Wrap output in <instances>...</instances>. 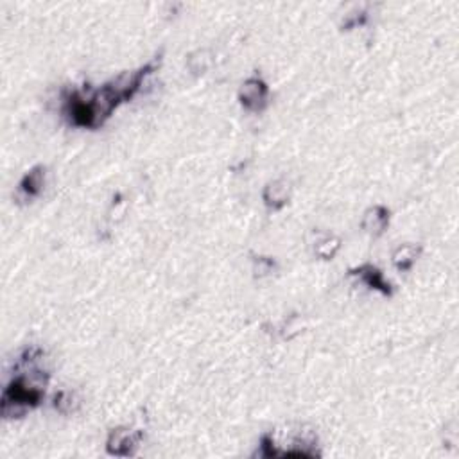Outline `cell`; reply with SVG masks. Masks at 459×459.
I'll return each mask as SVG.
<instances>
[{
    "label": "cell",
    "instance_id": "2",
    "mask_svg": "<svg viewBox=\"0 0 459 459\" xmlns=\"http://www.w3.org/2000/svg\"><path fill=\"white\" fill-rule=\"evenodd\" d=\"M239 100L250 111H262L269 103V88L260 78H248L239 88Z\"/></svg>",
    "mask_w": 459,
    "mask_h": 459
},
{
    "label": "cell",
    "instance_id": "11",
    "mask_svg": "<svg viewBox=\"0 0 459 459\" xmlns=\"http://www.w3.org/2000/svg\"><path fill=\"white\" fill-rule=\"evenodd\" d=\"M79 404H81V402H79L78 395L72 393V391H61V393H58V395L54 396V407L63 414L76 413Z\"/></svg>",
    "mask_w": 459,
    "mask_h": 459
},
{
    "label": "cell",
    "instance_id": "1",
    "mask_svg": "<svg viewBox=\"0 0 459 459\" xmlns=\"http://www.w3.org/2000/svg\"><path fill=\"white\" fill-rule=\"evenodd\" d=\"M28 375H19L4 387L2 393V414L4 418H19L43 398L47 378L38 370L31 368Z\"/></svg>",
    "mask_w": 459,
    "mask_h": 459
},
{
    "label": "cell",
    "instance_id": "5",
    "mask_svg": "<svg viewBox=\"0 0 459 459\" xmlns=\"http://www.w3.org/2000/svg\"><path fill=\"white\" fill-rule=\"evenodd\" d=\"M387 224H389V212L387 209L381 205L370 206L363 215V221H361V226L366 233L373 237H378L386 232Z\"/></svg>",
    "mask_w": 459,
    "mask_h": 459
},
{
    "label": "cell",
    "instance_id": "3",
    "mask_svg": "<svg viewBox=\"0 0 459 459\" xmlns=\"http://www.w3.org/2000/svg\"><path fill=\"white\" fill-rule=\"evenodd\" d=\"M140 440V431H133V429L127 427L114 429L109 432L108 440H106V450L111 456H131L137 450Z\"/></svg>",
    "mask_w": 459,
    "mask_h": 459
},
{
    "label": "cell",
    "instance_id": "10",
    "mask_svg": "<svg viewBox=\"0 0 459 459\" xmlns=\"http://www.w3.org/2000/svg\"><path fill=\"white\" fill-rule=\"evenodd\" d=\"M186 67L192 74H205L212 67V54L206 49H198L189 54Z\"/></svg>",
    "mask_w": 459,
    "mask_h": 459
},
{
    "label": "cell",
    "instance_id": "6",
    "mask_svg": "<svg viewBox=\"0 0 459 459\" xmlns=\"http://www.w3.org/2000/svg\"><path fill=\"white\" fill-rule=\"evenodd\" d=\"M45 186V167L43 165H36L32 167L25 176L22 178L20 182V192H22L25 198H36L41 194Z\"/></svg>",
    "mask_w": 459,
    "mask_h": 459
},
{
    "label": "cell",
    "instance_id": "8",
    "mask_svg": "<svg viewBox=\"0 0 459 459\" xmlns=\"http://www.w3.org/2000/svg\"><path fill=\"white\" fill-rule=\"evenodd\" d=\"M354 275H357L366 286L373 287V289H378V291H382L384 295H387V292L391 291L389 284L384 280L381 271H378L377 268H373V266H361L359 269H355Z\"/></svg>",
    "mask_w": 459,
    "mask_h": 459
},
{
    "label": "cell",
    "instance_id": "9",
    "mask_svg": "<svg viewBox=\"0 0 459 459\" xmlns=\"http://www.w3.org/2000/svg\"><path fill=\"white\" fill-rule=\"evenodd\" d=\"M339 250H341V239L336 235L321 237L314 246V253L321 260H332Z\"/></svg>",
    "mask_w": 459,
    "mask_h": 459
},
{
    "label": "cell",
    "instance_id": "4",
    "mask_svg": "<svg viewBox=\"0 0 459 459\" xmlns=\"http://www.w3.org/2000/svg\"><path fill=\"white\" fill-rule=\"evenodd\" d=\"M262 200L271 210H280L291 200V185L286 180H273L264 186Z\"/></svg>",
    "mask_w": 459,
    "mask_h": 459
},
{
    "label": "cell",
    "instance_id": "12",
    "mask_svg": "<svg viewBox=\"0 0 459 459\" xmlns=\"http://www.w3.org/2000/svg\"><path fill=\"white\" fill-rule=\"evenodd\" d=\"M275 262L271 259H266V257H260V259H255L253 262V273L255 277H268V275L273 273Z\"/></svg>",
    "mask_w": 459,
    "mask_h": 459
},
{
    "label": "cell",
    "instance_id": "7",
    "mask_svg": "<svg viewBox=\"0 0 459 459\" xmlns=\"http://www.w3.org/2000/svg\"><path fill=\"white\" fill-rule=\"evenodd\" d=\"M420 255V248L414 244H402L398 246L395 251H393V266L396 269H401V271H407L414 266L416 259H418Z\"/></svg>",
    "mask_w": 459,
    "mask_h": 459
}]
</instances>
